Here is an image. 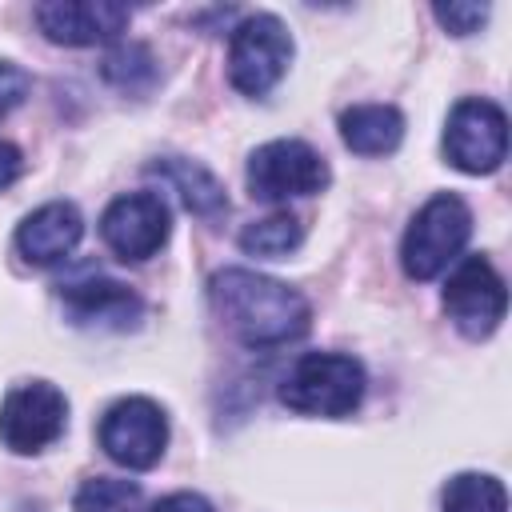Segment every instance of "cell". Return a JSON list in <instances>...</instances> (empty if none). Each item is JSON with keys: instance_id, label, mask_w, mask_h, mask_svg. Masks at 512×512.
<instances>
[{"instance_id": "1", "label": "cell", "mask_w": 512, "mask_h": 512, "mask_svg": "<svg viewBox=\"0 0 512 512\" xmlns=\"http://www.w3.org/2000/svg\"><path fill=\"white\" fill-rule=\"evenodd\" d=\"M208 300L220 324L248 348L292 344L312 324V308L296 288L252 268H220L208 280Z\"/></svg>"}, {"instance_id": "2", "label": "cell", "mask_w": 512, "mask_h": 512, "mask_svg": "<svg viewBox=\"0 0 512 512\" xmlns=\"http://www.w3.org/2000/svg\"><path fill=\"white\" fill-rule=\"evenodd\" d=\"M364 364L348 352H308L280 384V400L304 416H348L364 400Z\"/></svg>"}, {"instance_id": "3", "label": "cell", "mask_w": 512, "mask_h": 512, "mask_svg": "<svg viewBox=\"0 0 512 512\" xmlns=\"http://www.w3.org/2000/svg\"><path fill=\"white\" fill-rule=\"evenodd\" d=\"M468 236H472V208L456 192H436L408 220L400 240V264L412 280H432L464 252Z\"/></svg>"}, {"instance_id": "4", "label": "cell", "mask_w": 512, "mask_h": 512, "mask_svg": "<svg viewBox=\"0 0 512 512\" xmlns=\"http://www.w3.org/2000/svg\"><path fill=\"white\" fill-rule=\"evenodd\" d=\"M292 36L280 16L272 12H252L232 28L228 40V80L244 96H268L288 64H292Z\"/></svg>"}, {"instance_id": "5", "label": "cell", "mask_w": 512, "mask_h": 512, "mask_svg": "<svg viewBox=\"0 0 512 512\" xmlns=\"http://www.w3.org/2000/svg\"><path fill=\"white\" fill-rule=\"evenodd\" d=\"M444 156L468 176H488L508 156V116L496 100L464 96L452 104L444 124Z\"/></svg>"}, {"instance_id": "6", "label": "cell", "mask_w": 512, "mask_h": 512, "mask_svg": "<svg viewBox=\"0 0 512 512\" xmlns=\"http://www.w3.org/2000/svg\"><path fill=\"white\" fill-rule=\"evenodd\" d=\"M96 436L112 464L128 472H144L156 468L168 448V416L148 396H124L100 416Z\"/></svg>"}, {"instance_id": "7", "label": "cell", "mask_w": 512, "mask_h": 512, "mask_svg": "<svg viewBox=\"0 0 512 512\" xmlns=\"http://www.w3.org/2000/svg\"><path fill=\"white\" fill-rule=\"evenodd\" d=\"M68 400L48 380H24L0 400V440L16 456H36L64 436Z\"/></svg>"}, {"instance_id": "8", "label": "cell", "mask_w": 512, "mask_h": 512, "mask_svg": "<svg viewBox=\"0 0 512 512\" xmlns=\"http://www.w3.org/2000/svg\"><path fill=\"white\" fill-rule=\"evenodd\" d=\"M328 184V164L308 140H268L248 156V192L256 200L312 196Z\"/></svg>"}, {"instance_id": "9", "label": "cell", "mask_w": 512, "mask_h": 512, "mask_svg": "<svg viewBox=\"0 0 512 512\" xmlns=\"http://www.w3.org/2000/svg\"><path fill=\"white\" fill-rule=\"evenodd\" d=\"M444 312L468 340L492 336L508 312L504 276L484 256H464L444 284Z\"/></svg>"}, {"instance_id": "10", "label": "cell", "mask_w": 512, "mask_h": 512, "mask_svg": "<svg viewBox=\"0 0 512 512\" xmlns=\"http://www.w3.org/2000/svg\"><path fill=\"white\" fill-rule=\"evenodd\" d=\"M172 212L160 192H124L100 216V236L120 260H148L168 244Z\"/></svg>"}, {"instance_id": "11", "label": "cell", "mask_w": 512, "mask_h": 512, "mask_svg": "<svg viewBox=\"0 0 512 512\" xmlns=\"http://www.w3.org/2000/svg\"><path fill=\"white\" fill-rule=\"evenodd\" d=\"M132 12L116 0H48L36 4V24L52 44L88 48L108 44L128 28Z\"/></svg>"}, {"instance_id": "12", "label": "cell", "mask_w": 512, "mask_h": 512, "mask_svg": "<svg viewBox=\"0 0 512 512\" xmlns=\"http://www.w3.org/2000/svg\"><path fill=\"white\" fill-rule=\"evenodd\" d=\"M84 236V216L72 200H48L36 212H28L16 228V252L32 264V268H48L60 264L64 256H72V248Z\"/></svg>"}, {"instance_id": "13", "label": "cell", "mask_w": 512, "mask_h": 512, "mask_svg": "<svg viewBox=\"0 0 512 512\" xmlns=\"http://www.w3.org/2000/svg\"><path fill=\"white\" fill-rule=\"evenodd\" d=\"M60 300L72 316V324H84V328H112V332H124V328H136L144 304L140 296L120 284V280H108V276H96V280H72L60 288Z\"/></svg>"}, {"instance_id": "14", "label": "cell", "mask_w": 512, "mask_h": 512, "mask_svg": "<svg viewBox=\"0 0 512 512\" xmlns=\"http://www.w3.org/2000/svg\"><path fill=\"white\" fill-rule=\"evenodd\" d=\"M340 140L356 156H388L404 140V116L396 104H352L340 112Z\"/></svg>"}, {"instance_id": "15", "label": "cell", "mask_w": 512, "mask_h": 512, "mask_svg": "<svg viewBox=\"0 0 512 512\" xmlns=\"http://www.w3.org/2000/svg\"><path fill=\"white\" fill-rule=\"evenodd\" d=\"M152 172H156L160 180H168V184L180 192V200H184V208H188L192 216H200V220H216V216L228 212L224 184H220L204 164L184 160V156H164V160L152 164Z\"/></svg>"}, {"instance_id": "16", "label": "cell", "mask_w": 512, "mask_h": 512, "mask_svg": "<svg viewBox=\"0 0 512 512\" xmlns=\"http://www.w3.org/2000/svg\"><path fill=\"white\" fill-rule=\"evenodd\" d=\"M444 512H508V492L488 472H456L440 492Z\"/></svg>"}, {"instance_id": "17", "label": "cell", "mask_w": 512, "mask_h": 512, "mask_svg": "<svg viewBox=\"0 0 512 512\" xmlns=\"http://www.w3.org/2000/svg\"><path fill=\"white\" fill-rule=\"evenodd\" d=\"M304 240V228L292 212H272L264 220H252L244 232H240V248L248 256H268V260H280L288 252H296Z\"/></svg>"}, {"instance_id": "18", "label": "cell", "mask_w": 512, "mask_h": 512, "mask_svg": "<svg viewBox=\"0 0 512 512\" xmlns=\"http://www.w3.org/2000/svg\"><path fill=\"white\" fill-rule=\"evenodd\" d=\"M72 512H144V492L136 480L92 476L76 488Z\"/></svg>"}, {"instance_id": "19", "label": "cell", "mask_w": 512, "mask_h": 512, "mask_svg": "<svg viewBox=\"0 0 512 512\" xmlns=\"http://www.w3.org/2000/svg\"><path fill=\"white\" fill-rule=\"evenodd\" d=\"M104 80H112L124 92H140L156 80V60L144 44H116L104 56Z\"/></svg>"}, {"instance_id": "20", "label": "cell", "mask_w": 512, "mask_h": 512, "mask_svg": "<svg viewBox=\"0 0 512 512\" xmlns=\"http://www.w3.org/2000/svg\"><path fill=\"white\" fill-rule=\"evenodd\" d=\"M488 4H472V0H456V4H436L432 16L440 20V28H448L452 36H472L480 32V24L488 20Z\"/></svg>"}, {"instance_id": "21", "label": "cell", "mask_w": 512, "mask_h": 512, "mask_svg": "<svg viewBox=\"0 0 512 512\" xmlns=\"http://www.w3.org/2000/svg\"><path fill=\"white\" fill-rule=\"evenodd\" d=\"M28 92H32V76H28L20 64L0 60V120H4L12 108H20Z\"/></svg>"}, {"instance_id": "22", "label": "cell", "mask_w": 512, "mask_h": 512, "mask_svg": "<svg viewBox=\"0 0 512 512\" xmlns=\"http://www.w3.org/2000/svg\"><path fill=\"white\" fill-rule=\"evenodd\" d=\"M20 172H24V152H20L12 140H0V192H4L8 184H16Z\"/></svg>"}, {"instance_id": "23", "label": "cell", "mask_w": 512, "mask_h": 512, "mask_svg": "<svg viewBox=\"0 0 512 512\" xmlns=\"http://www.w3.org/2000/svg\"><path fill=\"white\" fill-rule=\"evenodd\" d=\"M152 512H216L200 492H172V496H164Z\"/></svg>"}]
</instances>
